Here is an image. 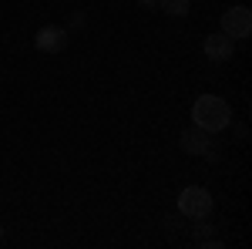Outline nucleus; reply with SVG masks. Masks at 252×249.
I'll return each mask as SVG.
<instances>
[{"instance_id":"obj_7","label":"nucleus","mask_w":252,"mask_h":249,"mask_svg":"<svg viewBox=\"0 0 252 249\" xmlns=\"http://www.w3.org/2000/svg\"><path fill=\"white\" fill-rule=\"evenodd\" d=\"M158 7L168 14V17H185L192 10V0H158Z\"/></svg>"},{"instance_id":"obj_6","label":"nucleus","mask_w":252,"mask_h":249,"mask_svg":"<svg viewBox=\"0 0 252 249\" xmlns=\"http://www.w3.org/2000/svg\"><path fill=\"white\" fill-rule=\"evenodd\" d=\"M202 51H205V58H209V61H215V64H225V61H232V54H235V40L225 37V34L219 31V34H209V37H205Z\"/></svg>"},{"instance_id":"obj_8","label":"nucleus","mask_w":252,"mask_h":249,"mask_svg":"<svg viewBox=\"0 0 252 249\" xmlns=\"http://www.w3.org/2000/svg\"><path fill=\"white\" fill-rule=\"evenodd\" d=\"M195 222H198V226H195V236H198V239H205V236L212 232V226H209L205 219H195Z\"/></svg>"},{"instance_id":"obj_3","label":"nucleus","mask_w":252,"mask_h":249,"mask_svg":"<svg viewBox=\"0 0 252 249\" xmlns=\"http://www.w3.org/2000/svg\"><path fill=\"white\" fill-rule=\"evenodd\" d=\"M67 44H71V31L61 27V24H44L34 34V47H37L40 54H61Z\"/></svg>"},{"instance_id":"obj_9","label":"nucleus","mask_w":252,"mask_h":249,"mask_svg":"<svg viewBox=\"0 0 252 249\" xmlns=\"http://www.w3.org/2000/svg\"><path fill=\"white\" fill-rule=\"evenodd\" d=\"M81 27H84V10H78V14L71 17V27H67V31H81Z\"/></svg>"},{"instance_id":"obj_2","label":"nucleus","mask_w":252,"mask_h":249,"mask_svg":"<svg viewBox=\"0 0 252 249\" xmlns=\"http://www.w3.org/2000/svg\"><path fill=\"white\" fill-rule=\"evenodd\" d=\"M178 212L189 219H209L212 215V192L202 185H189L178 192Z\"/></svg>"},{"instance_id":"obj_5","label":"nucleus","mask_w":252,"mask_h":249,"mask_svg":"<svg viewBox=\"0 0 252 249\" xmlns=\"http://www.w3.org/2000/svg\"><path fill=\"white\" fill-rule=\"evenodd\" d=\"M178 148L185 155H209L212 152V132L192 125V128H185V132L178 135Z\"/></svg>"},{"instance_id":"obj_10","label":"nucleus","mask_w":252,"mask_h":249,"mask_svg":"<svg viewBox=\"0 0 252 249\" xmlns=\"http://www.w3.org/2000/svg\"><path fill=\"white\" fill-rule=\"evenodd\" d=\"M135 3H138V7H145V10H155V7H158V0H135Z\"/></svg>"},{"instance_id":"obj_4","label":"nucleus","mask_w":252,"mask_h":249,"mask_svg":"<svg viewBox=\"0 0 252 249\" xmlns=\"http://www.w3.org/2000/svg\"><path fill=\"white\" fill-rule=\"evenodd\" d=\"M222 34L232 40H242L252 34V10L249 7H229L225 14H222Z\"/></svg>"},{"instance_id":"obj_1","label":"nucleus","mask_w":252,"mask_h":249,"mask_svg":"<svg viewBox=\"0 0 252 249\" xmlns=\"http://www.w3.org/2000/svg\"><path fill=\"white\" fill-rule=\"evenodd\" d=\"M192 118H195V125L205 128V132H222V128H229V121H232V108H229L225 98L202 95L192 108Z\"/></svg>"}]
</instances>
